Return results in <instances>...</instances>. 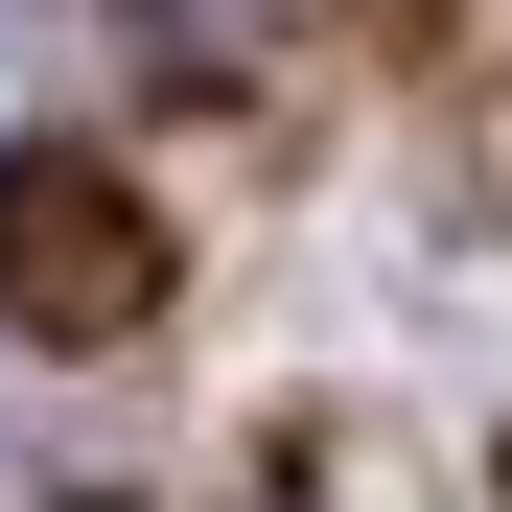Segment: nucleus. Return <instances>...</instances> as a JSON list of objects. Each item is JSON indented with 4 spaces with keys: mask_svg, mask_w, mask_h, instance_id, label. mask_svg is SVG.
<instances>
[{
    "mask_svg": "<svg viewBox=\"0 0 512 512\" xmlns=\"http://www.w3.org/2000/svg\"><path fill=\"white\" fill-rule=\"evenodd\" d=\"M140 303H163V210L94 140H0V326L24 350H117Z\"/></svg>",
    "mask_w": 512,
    "mask_h": 512,
    "instance_id": "1",
    "label": "nucleus"
}]
</instances>
